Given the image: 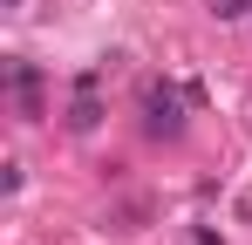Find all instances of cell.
<instances>
[{"label":"cell","mask_w":252,"mask_h":245,"mask_svg":"<svg viewBox=\"0 0 252 245\" xmlns=\"http://www.w3.org/2000/svg\"><path fill=\"white\" fill-rule=\"evenodd\" d=\"M143 129H150V136H177V129H184L177 95H170L164 82H150V89H143Z\"/></svg>","instance_id":"6da1fadb"},{"label":"cell","mask_w":252,"mask_h":245,"mask_svg":"<svg viewBox=\"0 0 252 245\" xmlns=\"http://www.w3.org/2000/svg\"><path fill=\"white\" fill-rule=\"evenodd\" d=\"M95 89H102V75H95V68H82V75H75V102H68V129H95V122H102Z\"/></svg>","instance_id":"7a4b0ae2"},{"label":"cell","mask_w":252,"mask_h":245,"mask_svg":"<svg viewBox=\"0 0 252 245\" xmlns=\"http://www.w3.org/2000/svg\"><path fill=\"white\" fill-rule=\"evenodd\" d=\"M211 14H218V21H239V14H246V0H211Z\"/></svg>","instance_id":"3957f363"}]
</instances>
